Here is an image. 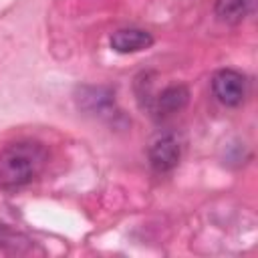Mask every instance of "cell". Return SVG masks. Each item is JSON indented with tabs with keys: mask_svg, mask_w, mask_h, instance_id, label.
Returning a JSON list of instances; mask_svg holds the SVG:
<instances>
[{
	"mask_svg": "<svg viewBox=\"0 0 258 258\" xmlns=\"http://www.w3.org/2000/svg\"><path fill=\"white\" fill-rule=\"evenodd\" d=\"M46 163V149L36 141L10 143L0 151V185L20 187L30 183Z\"/></svg>",
	"mask_w": 258,
	"mask_h": 258,
	"instance_id": "1",
	"label": "cell"
},
{
	"mask_svg": "<svg viewBox=\"0 0 258 258\" xmlns=\"http://www.w3.org/2000/svg\"><path fill=\"white\" fill-rule=\"evenodd\" d=\"M212 91L222 105L236 107L244 101L248 85H246V79L242 73L232 71V69H222L212 79Z\"/></svg>",
	"mask_w": 258,
	"mask_h": 258,
	"instance_id": "2",
	"label": "cell"
},
{
	"mask_svg": "<svg viewBox=\"0 0 258 258\" xmlns=\"http://www.w3.org/2000/svg\"><path fill=\"white\" fill-rule=\"evenodd\" d=\"M149 163L155 171H169L173 169L177 163H179V157H181V145L179 141L165 133V135H159L151 141L149 145Z\"/></svg>",
	"mask_w": 258,
	"mask_h": 258,
	"instance_id": "3",
	"label": "cell"
},
{
	"mask_svg": "<svg viewBox=\"0 0 258 258\" xmlns=\"http://www.w3.org/2000/svg\"><path fill=\"white\" fill-rule=\"evenodd\" d=\"M151 44H153V36L141 28H121L111 34V48L121 54L139 52L149 48Z\"/></svg>",
	"mask_w": 258,
	"mask_h": 258,
	"instance_id": "4",
	"label": "cell"
},
{
	"mask_svg": "<svg viewBox=\"0 0 258 258\" xmlns=\"http://www.w3.org/2000/svg\"><path fill=\"white\" fill-rule=\"evenodd\" d=\"M189 99V91L183 85H171L157 97V113L159 115H173L185 107Z\"/></svg>",
	"mask_w": 258,
	"mask_h": 258,
	"instance_id": "5",
	"label": "cell"
},
{
	"mask_svg": "<svg viewBox=\"0 0 258 258\" xmlns=\"http://www.w3.org/2000/svg\"><path fill=\"white\" fill-rule=\"evenodd\" d=\"M246 0H218L216 2V16L220 22L238 24L246 16Z\"/></svg>",
	"mask_w": 258,
	"mask_h": 258,
	"instance_id": "6",
	"label": "cell"
}]
</instances>
